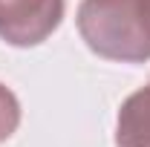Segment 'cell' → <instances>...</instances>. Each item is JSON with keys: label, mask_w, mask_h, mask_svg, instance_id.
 I'll use <instances>...</instances> for the list:
<instances>
[{"label": "cell", "mask_w": 150, "mask_h": 147, "mask_svg": "<svg viewBox=\"0 0 150 147\" xmlns=\"http://www.w3.org/2000/svg\"><path fill=\"white\" fill-rule=\"evenodd\" d=\"M78 32L98 58L150 61V0H81Z\"/></svg>", "instance_id": "1"}, {"label": "cell", "mask_w": 150, "mask_h": 147, "mask_svg": "<svg viewBox=\"0 0 150 147\" xmlns=\"http://www.w3.org/2000/svg\"><path fill=\"white\" fill-rule=\"evenodd\" d=\"M18 124H20V101L6 84H0V141L12 139Z\"/></svg>", "instance_id": "4"}, {"label": "cell", "mask_w": 150, "mask_h": 147, "mask_svg": "<svg viewBox=\"0 0 150 147\" xmlns=\"http://www.w3.org/2000/svg\"><path fill=\"white\" fill-rule=\"evenodd\" d=\"M118 147H150V81L121 104L115 118Z\"/></svg>", "instance_id": "3"}, {"label": "cell", "mask_w": 150, "mask_h": 147, "mask_svg": "<svg viewBox=\"0 0 150 147\" xmlns=\"http://www.w3.org/2000/svg\"><path fill=\"white\" fill-rule=\"evenodd\" d=\"M67 0H0V37L12 46H38L64 20Z\"/></svg>", "instance_id": "2"}]
</instances>
